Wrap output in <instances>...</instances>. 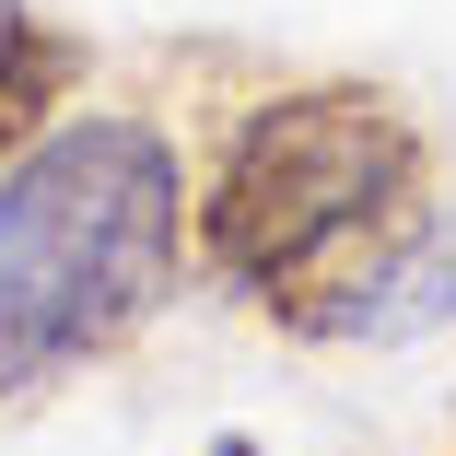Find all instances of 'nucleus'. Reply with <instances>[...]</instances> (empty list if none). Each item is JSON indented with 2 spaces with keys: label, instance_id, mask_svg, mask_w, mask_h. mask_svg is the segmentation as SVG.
<instances>
[{
  "label": "nucleus",
  "instance_id": "4",
  "mask_svg": "<svg viewBox=\"0 0 456 456\" xmlns=\"http://www.w3.org/2000/svg\"><path fill=\"white\" fill-rule=\"evenodd\" d=\"M70 106H82V36L36 0H0V164L36 152Z\"/></svg>",
  "mask_w": 456,
  "mask_h": 456
},
{
  "label": "nucleus",
  "instance_id": "2",
  "mask_svg": "<svg viewBox=\"0 0 456 456\" xmlns=\"http://www.w3.org/2000/svg\"><path fill=\"white\" fill-rule=\"evenodd\" d=\"M433 211V141L387 82H281L257 94L200 175V269L246 293L281 339L316 316Z\"/></svg>",
  "mask_w": 456,
  "mask_h": 456
},
{
  "label": "nucleus",
  "instance_id": "5",
  "mask_svg": "<svg viewBox=\"0 0 456 456\" xmlns=\"http://www.w3.org/2000/svg\"><path fill=\"white\" fill-rule=\"evenodd\" d=\"M200 456H269V444H257V433H211Z\"/></svg>",
  "mask_w": 456,
  "mask_h": 456
},
{
  "label": "nucleus",
  "instance_id": "3",
  "mask_svg": "<svg viewBox=\"0 0 456 456\" xmlns=\"http://www.w3.org/2000/svg\"><path fill=\"white\" fill-rule=\"evenodd\" d=\"M456 328V200H433L362 281L316 316V351H410Z\"/></svg>",
  "mask_w": 456,
  "mask_h": 456
},
{
  "label": "nucleus",
  "instance_id": "1",
  "mask_svg": "<svg viewBox=\"0 0 456 456\" xmlns=\"http://www.w3.org/2000/svg\"><path fill=\"white\" fill-rule=\"evenodd\" d=\"M200 269V175L175 129L70 106L0 164V410L59 398L82 362L129 351Z\"/></svg>",
  "mask_w": 456,
  "mask_h": 456
}]
</instances>
